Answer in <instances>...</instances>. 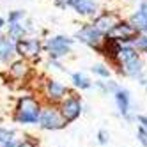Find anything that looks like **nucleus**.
Instances as JSON below:
<instances>
[{"instance_id":"obj_1","label":"nucleus","mask_w":147,"mask_h":147,"mask_svg":"<svg viewBox=\"0 0 147 147\" xmlns=\"http://www.w3.org/2000/svg\"><path fill=\"white\" fill-rule=\"evenodd\" d=\"M39 117H41L39 107H37V103L32 98H23L22 101H20V105H18V117H16L20 122L34 124V122L39 121Z\"/></svg>"},{"instance_id":"obj_19","label":"nucleus","mask_w":147,"mask_h":147,"mask_svg":"<svg viewBox=\"0 0 147 147\" xmlns=\"http://www.w3.org/2000/svg\"><path fill=\"white\" fill-rule=\"evenodd\" d=\"M9 34H11L13 37L23 36V27L20 25V23H11V27H9Z\"/></svg>"},{"instance_id":"obj_12","label":"nucleus","mask_w":147,"mask_h":147,"mask_svg":"<svg viewBox=\"0 0 147 147\" xmlns=\"http://www.w3.org/2000/svg\"><path fill=\"white\" fill-rule=\"evenodd\" d=\"M138 32H147V16L142 13V11H138V13H135L133 16H131V22H129Z\"/></svg>"},{"instance_id":"obj_27","label":"nucleus","mask_w":147,"mask_h":147,"mask_svg":"<svg viewBox=\"0 0 147 147\" xmlns=\"http://www.w3.org/2000/svg\"><path fill=\"white\" fill-rule=\"evenodd\" d=\"M140 11L147 16V0H144V2H142V5H140Z\"/></svg>"},{"instance_id":"obj_4","label":"nucleus","mask_w":147,"mask_h":147,"mask_svg":"<svg viewBox=\"0 0 147 147\" xmlns=\"http://www.w3.org/2000/svg\"><path fill=\"white\" fill-rule=\"evenodd\" d=\"M39 122H41V126H43L45 129H57L60 126H64L60 115L55 110H45L41 113V117H39Z\"/></svg>"},{"instance_id":"obj_21","label":"nucleus","mask_w":147,"mask_h":147,"mask_svg":"<svg viewBox=\"0 0 147 147\" xmlns=\"http://www.w3.org/2000/svg\"><path fill=\"white\" fill-rule=\"evenodd\" d=\"M136 46L140 50H144V51H147V36H142V37L136 39Z\"/></svg>"},{"instance_id":"obj_6","label":"nucleus","mask_w":147,"mask_h":147,"mask_svg":"<svg viewBox=\"0 0 147 147\" xmlns=\"http://www.w3.org/2000/svg\"><path fill=\"white\" fill-rule=\"evenodd\" d=\"M117 23H119V22H117V18H115V14L105 13V14H101L99 18H96V22H94V27H96L101 34H108Z\"/></svg>"},{"instance_id":"obj_17","label":"nucleus","mask_w":147,"mask_h":147,"mask_svg":"<svg viewBox=\"0 0 147 147\" xmlns=\"http://www.w3.org/2000/svg\"><path fill=\"white\" fill-rule=\"evenodd\" d=\"M73 82H75V85L80 87V89H89L90 87V82L83 75H80V73H75V75H73Z\"/></svg>"},{"instance_id":"obj_7","label":"nucleus","mask_w":147,"mask_h":147,"mask_svg":"<svg viewBox=\"0 0 147 147\" xmlns=\"http://www.w3.org/2000/svg\"><path fill=\"white\" fill-rule=\"evenodd\" d=\"M82 112V105L78 99H67L64 103V107H62V115H64V121L66 122H71L75 121Z\"/></svg>"},{"instance_id":"obj_5","label":"nucleus","mask_w":147,"mask_h":147,"mask_svg":"<svg viewBox=\"0 0 147 147\" xmlns=\"http://www.w3.org/2000/svg\"><path fill=\"white\" fill-rule=\"evenodd\" d=\"M99 36H101V32H99V30L94 27V25H87V27H83L80 32L76 34V37H78V39H82L83 43H87V45H90V46H96V45H98Z\"/></svg>"},{"instance_id":"obj_28","label":"nucleus","mask_w":147,"mask_h":147,"mask_svg":"<svg viewBox=\"0 0 147 147\" xmlns=\"http://www.w3.org/2000/svg\"><path fill=\"white\" fill-rule=\"evenodd\" d=\"M138 121L145 126V128H147V117H145V115H140V117H138Z\"/></svg>"},{"instance_id":"obj_13","label":"nucleus","mask_w":147,"mask_h":147,"mask_svg":"<svg viewBox=\"0 0 147 147\" xmlns=\"http://www.w3.org/2000/svg\"><path fill=\"white\" fill-rule=\"evenodd\" d=\"M119 51H121V46L117 43V39H113V37H108L107 39V43H105V50H103V53L107 55V57H119Z\"/></svg>"},{"instance_id":"obj_25","label":"nucleus","mask_w":147,"mask_h":147,"mask_svg":"<svg viewBox=\"0 0 147 147\" xmlns=\"http://www.w3.org/2000/svg\"><path fill=\"white\" fill-rule=\"evenodd\" d=\"M2 147H20V145H18V144H16V142H14V140L11 138V140L4 142V144H2Z\"/></svg>"},{"instance_id":"obj_24","label":"nucleus","mask_w":147,"mask_h":147,"mask_svg":"<svg viewBox=\"0 0 147 147\" xmlns=\"http://www.w3.org/2000/svg\"><path fill=\"white\" fill-rule=\"evenodd\" d=\"M107 131H105V129H101L99 131V144H107Z\"/></svg>"},{"instance_id":"obj_23","label":"nucleus","mask_w":147,"mask_h":147,"mask_svg":"<svg viewBox=\"0 0 147 147\" xmlns=\"http://www.w3.org/2000/svg\"><path fill=\"white\" fill-rule=\"evenodd\" d=\"M136 133H138V138H140V142L147 147V131L144 129V128H138V131H136Z\"/></svg>"},{"instance_id":"obj_16","label":"nucleus","mask_w":147,"mask_h":147,"mask_svg":"<svg viewBox=\"0 0 147 147\" xmlns=\"http://www.w3.org/2000/svg\"><path fill=\"white\" fill-rule=\"evenodd\" d=\"M136 57V51L133 50V48H129V46H126V48H121V51H119V60L122 62H128V60H131V59H135Z\"/></svg>"},{"instance_id":"obj_14","label":"nucleus","mask_w":147,"mask_h":147,"mask_svg":"<svg viewBox=\"0 0 147 147\" xmlns=\"http://www.w3.org/2000/svg\"><path fill=\"white\" fill-rule=\"evenodd\" d=\"M48 94H50V98H53V99H60L66 94V87L60 85L59 82H50L48 83Z\"/></svg>"},{"instance_id":"obj_11","label":"nucleus","mask_w":147,"mask_h":147,"mask_svg":"<svg viewBox=\"0 0 147 147\" xmlns=\"http://www.w3.org/2000/svg\"><path fill=\"white\" fill-rule=\"evenodd\" d=\"M142 67H144V64H142V60L138 57H135V59H131L128 62H124V73H126V75H129V76H138L140 73H142Z\"/></svg>"},{"instance_id":"obj_2","label":"nucleus","mask_w":147,"mask_h":147,"mask_svg":"<svg viewBox=\"0 0 147 147\" xmlns=\"http://www.w3.org/2000/svg\"><path fill=\"white\" fill-rule=\"evenodd\" d=\"M138 30H136L131 23H117L110 32H108V37H113L117 41H135Z\"/></svg>"},{"instance_id":"obj_9","label":"nucleus","mask_w":147,"mask_h":147,"mask_svg":"<svg viewBox=\"0 0 147 147\" xmlns=\"http://www.w3.org/2000/svg\"><path fill=\"white\" fill-rule=\"evenodd\" d=\"M115 99H117L121 113L122 115H128V110H129V92L124 90V89H119L117 92H115Z\"/></svg>"},{"instance_id":"obj_3","label":"nucleus","mask_w":147,"mask_h":147,"mask_svg":"<svg viewBox=\"0 0 147 147\" xmlns=\"http://www.w3.org/2000/svg\"><path fill=\"white\" fill-rule=\"evenodd\" d=\"M73 43V39H67V37H53L48 41V50H50V55L51 57H60V55H66L69 51V45Z\"/></svg>"},{"instance_id":"obj_15","label":"nucleus","mask_w":147,"mask_h":147,"mask_svg":"<svg viewBox=\"0 0 147 147\" xmlns=\"http://www.w3.org/2000/svg\"><path fill=\"white\" fill-rule=\"evenodd\" d=\"M13 55V43L9 39H0V60H9Z\"/></svg>"},{"instance_id":"obj_18","label":"nucleus","mask_w":147,"mask_h":147,"mask_svg":"<svg viewBox=\"0 0 147 147\" xmlns=\"http://www.w3.org/2000/svg\"><path fill=\"white\" fill-rule=\"evenodd\" d=\"M25 73H27V64H23V62H16V64L11 67V75H13V76L22 78Z\"/></svg>"},{"instance_id":"obj_10","label":"nucleus","mask_w":147,"mask_h":147,"mask_svg":"<svg viewBox=\"0 0 147 147\" xmlns=\"http://www.w3.org/2000/svg\"><path fill=\"white\" fill-rule=\"evenodd\" d=\"M71 5L76 9V13L80 14H92L96 11V5H94L92 0H73Z\"/></svg>"},{"instance_id":"obj_22","label":"nucleus","mask_w":147,"mask_h":147,"mask_svg":"<svg viewBox=\"0 0 147 147\" xmlns=\"http://www.w3.org/2000/svg\"><path fill=\"white\" fill-rule=\"evenodd\" d=\"M11 136H13V133H9V131H5V129L0 128V144H4V142H7V140H11Z\"/></svg>"},{"instance_id":"obj_29","label":"nucleus","mask_w":147,"mask_h":147,"mask_svg":"<svg viewBox=\"0 0 147 147\" xmlns=\"http://www.w3.org/2000/svg\"><path fill=\"white\" fill-rule=\"evenodd\" d=\"M22 14H23V13H14V14H11V22H14V20H16V18H20Z\"/></svg>"},{"instance_id":"obj_30","label":"nucleus","mask_w":147,"mask_h":147,"mask_svg":"<svg viewBox=\"0 0 147 147\" xmlns=\"http://www.w3.org/2000/svg\"><path fill=\"white\" fill-rule=\"evenodd\" d=\"M20 147H32V145H30V144H27V142H25V144H22V145H20Z\"/></svg>"},{"instance_id":"obj_8","label":"nucleus","mask_w":147,"mask_h":147,"mask_svg":"<svg viewBox=\"0 0 147 147\" xmlns=\"http://www.w3.org/2000/svg\"><path fill=\"white\" fill-rule=\"evenodd\" d=\"M16 50L20 55H27V57H34L39 53V43L37 41H20L16 45Z\"/></svg>"},{"instance_id":"obj_31","label":"nucleus","mask_w":147,"mask_h":147,"mask_svg":"<svg viewBox=\"0 0 147 147\" xmlns=\"http://www.w3.org/2000/svg\"><path fill=\"white\" fill-rule=\"evenodd\" d=\"M2 25H4V20H2V18H0V27H2Z\"/></svg>"},{"instance_id":"obj_20","label":"nucleus","mask_w":147,"mask_h":147,"mask_svg":"<svg viewBox=\"0 0 147 147\" xmlns=\"http://www.w3.org/2000/svg\"><path fill=\"white\" fill-rule=\"evenodd\" d=\"M92 71H94V73H98L99 76H105V78H108V76H110V71H108V69H105L103 66H94Z\"/></svg>"},{"instance_id":"obj_26","label":"nucleus","mask_w":147,"mask_h":147,"mask_svg":"<svg viewBox=\"0 0 147 147\" xmlns=\"http://www.w3.org/2000/svg\"><path fill=\"white\" fill-rule=\"evenodd\" d=\"M55 2H57L59 5H62V7H64V5H71V2H73V0H55Z\"/></svg>"}]
</instances>
